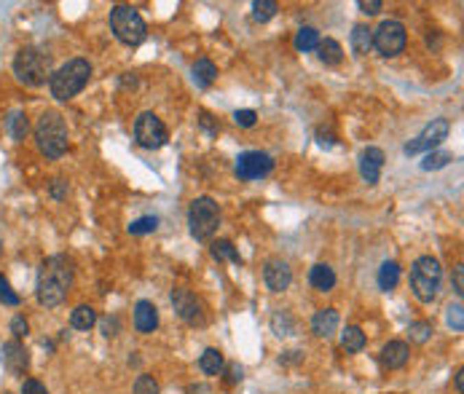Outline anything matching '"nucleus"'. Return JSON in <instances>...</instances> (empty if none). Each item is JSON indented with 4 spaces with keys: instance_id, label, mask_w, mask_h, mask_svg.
Listing matches in <instances>:
<instances>
[{
    "instance_id": "nucleus-47",
    "label": "nucleus",
    "mask_w": 464,
    "mask_h": 394,
    "mask_svg": "<svg viewBox=\"0 0 464 394\" xmlns=\"http://www.w3.org/2000/svg\"><path fill=\"white\" fill-rule=\"evenodd\" d=\"M304 360V352H284V357H279V362H301Z\"/></svg>"
},
{
    "instance_id": "nucleus-39",
    "label": "nucleus",
    "mask_w": 464,
    "mask_h": 394,
    "mask_svg": "<svg viewBox=\"0 0 464 394\" xmlns=\"http://www.w3.org/2000/svg\"><path fill=\"white\" fill-rule=\"evenodd\" d=\"M11 333H14V338H16V341H19V338H25V335L30 333V325H27V319H25L22 314L11 319Z\"/></svg>"
},
{
    "instance_id": "nucleus-8",
    "label": "nucleus",
    "mask_w": 464,
    "mask_h": 394,
    "mask_svg": "<svg viewBox=\"0 0 464 394\" xmlns=\"http://www.w3.org/2000/svg\"><path fill=\"white\" fill-rule=\"evenodd\" d=\"M405 43H408V32L398 19H387L378 25V30H373V49L381 57H398L405 51Z\"/></svg>"
},
{
    "instance_id": "nucleus-43",
    "label": "nucleus",
    "mask_w": 464,
    "mask_h": 394,
    "mask_svg": "<svg viewBox=\"0 0 464 394\" xmlns=\"http://www.w3.org/2000/svg\"><path fill=\"white\" fill-rule=\"evenodd\" d=\"M22 394H49V389H46L38 378H27V381L22 384Z\"/></svg>"
},
{
    "instance_id": "nucleus-34",
    "label": "nucleus",
    "mask_w": 464,
    "mask_h": 394,
    "mask_svg": "<svg viewBox=\"0 0 464 394\" xmlns=\"http://www.w3.org/2000/svg\"><path fill=\"white\" fill-rule=\"evenodd\" d=\"M408 338H411L413 343H427V341L432 338V325H430V322H411Z\"/></svg>"
},
{
    "instance_id": "nucleus-41",
    "label": "nucleus",
    "mask_w": 464,
    "mask_h": 394,
    "mask_svg": "<svg viewBox=\"0 0 464 394\" xmlns=\"http://www.w3.org/2000/svg\"><path fill=\"white\" fill-rule=\"evenodd\" d=\"M199 126L207 132V134H212V137H217V132H220V123H217V119H212L210 113H202V119H199Z\"/></svg>"
},
{
    "instance_id": "nucleus-44",
    "label": "nucleus",
    "mask_w": 464,
    "mask_h": 394,
    "mask_svg": "<svg viewBox=\"0 0 464 394\" xmlns=\"http://www.w3.org/2000/svg\"><path fill=\"white\" fill-rule=\"evenodd\" d=\"M357 5H360V11H363V14H368V16H376V14L384 8V3H381V0H360Z\"/></svg>"
},
{
    "instance_id": "nucleus-22",
    "label": "nucleus",
    "mask_w": 464,
    "mask_h": 394,
    "mask_svg": "<svg viewBox=\"0 0 464 394\" xmlns=\"http://www.w3.org/2000/svg\"><path fill=\"white\" fill-rule=\"evenodd\" d=\"M376 279H378V287H381L384 293H392V290L398 287V282H400V263H398V260H384Z\"/></svg>"
},
{
    "instance_id": "nucleus-28",
    "label": "nucleus",
    "mask_w": 464,
    "mask_h": 394,
    "mask_svg": "<svg viewBox=\"0 0 464 394\" xmlns=\"http://www.w3.org/2000/svg\"><path fill=\"white\" fill-rule=\"evenodd\" d=\"M210 252H212V258H215V260H231V263H242V255L236 252V247L228 242V239H217V242H212Z\"/></svg>"
},
{
    "instance_id": "nucleus-2",
    "label": "nucleus",
    "mask_w": 464,
    "mask_h": 394,
    "mask_svg": "<svg viewBox=\"0 0 464 394\" xmlns=\"http://www.w3.org/2000/svg\"><path fill=\"white\" fill-rule=\"evenodd\" d=\"M89 78H92V64H89V60L75 57V60L64 62L62 67H60L57 73H51V78H49L51 97L60 99V102H67V99H73L75 94H81V91L86 89Z\"/></svg>"
},
{
    "instance_id": "nucleus-38",
    "label": "nucleus",
    "mask_w": 464,
    "mask_h": 394,
    "mask_svg": "<svg viewBox=\"0 0 464 394\" xmlns=\"http://www.w3.org/2000/svg\"><path fill=\"white\" fill-rule=\"evenodd\" d=\"M255 121H258V113L255 110H236L234 113V123L236 126H242V129H249V126H255Z\"/></svg>"
},
{
    "instance_id": "nucleus-1",
    "label": "nucleus",
    "mask_w": 464,
    "mask_h": 394,
    "mask_svg": "<svg viewBox=\"0 0 464 394\" xmlns=\"http://www.w3.org/2000/svg\"><path fill=\"white\" fill-rule=\"evenodd\" d=\"M73 260L67 255H51L40 263V271H38V287H35V295H38V304L46 306V308H54L67 301V293L73 287Z\"/></svg>"
},
{
    "instance_id": "nucleus-45",
    "label": "nucleus",
    "mask_w": 464,
    "mask_h": 394,
    "mask_svg": "<svg viewBox=\"0 0 464 394\" xmlns=\"http://www.w3.org/2000/svg\"><path fill=\"white\" fill-rule=\"evenodd\" d=\"M454 290H456V295H459V298L464 295V266L462 263L454 269Z\"/></svg>"
},
{
    "instance_id": "nucleus-29",
    "label": "nucleus",
    "mask_w": 464,
    "mask_h": 394,
    "mask_svg": "<svg viewBox=\"0 0 464 394\" xmlns=\"http://www.w3.org/2000/svg\"><path fill=\"white\" fill-rule=\"evenodd\" d=\"M277 11H279V5L274 3V0H255L252 3V19L255 22H271L274 16H277Z\"/></svg>"
},
{
    "instance_id": "nucleus-35",
    "label": "nucleus",
    "mask_w": 464,
    "mask_h": 394,
    "mask_svg": "<svg viewBox=\"0 0 464 394\" xmlns=\"http://www.w3.org/2000/svg\"><path fill=\"white\" fill-rule=\"evenodd\" d=\"M464 308L462 304H451L445 308V322H448V328L454 330V333H462L464 330Z\"/></svg>"
},
{
    "instance_id": "nucleus-17",
    "label": "nucleus",
    "mask_w": 464,
    "mask_h": 394,
    "mask_svg": "<svg viewBox=\"0 0 464 394\" xmlns=\"http://www.w3.org/2000/svg\"><path fill=\"white\" fill-rule=\"evenodd\" d=\"M158 328V308L151 301H140L134 306V330L143 335L154 333Z\"/></svg>"
},
{
    "instance_id": "nucleus-5",
    "label": "nucleus",
    "mask_w": 464,
    "mask_h": 394,
    "mask_svg": "<svg viewBox=\"0 0 464 394\" xmlns=\"http://www.w3.org/2000/svg\"><path fill=\"white\" fill-rule=\"evenodd\" d=\"M14 75L25 86H43L51 78V60L38 49H22L14 57Z\"/></svg>"
},
{
    "instance_id": "nucleus-21",
    "label": "nucleus",
    "mask_w": 464,
    "mask_h": 394,
    "mask_svg": "<svg viewBox=\"0 0 464 394\" xmlns=\"http://www.w3.org/2000/svg\"><path fill=\"white\" fill-rule=\"evenodd\" d=\"M314 51H317L319 62H322V64H328V67H336V64H341V60H343V49H341L339 40H333V38L319 40Z\"/></svg>"
},
{
    "instance_id": "nucleus-14",
    "label": "nucleus",
    "mask_w": 464,
    "mask_h": 394,
    "mask_svg": "<svg viewBox=\"0 0 464 394\" xmlns=\"http://www.w3.org/2000/svg\"><path fill=\"white\" fill-rule=\"evenodd\" d=\"M263 282H266V287H269L271 293H284V290L290 287V282H293V269H290L284 260L271 258V260L263 266Z\"/></svg>"
},
{
    "instance_id": "nucleus-16",
    "label": "nucleus",
    "mask_w": 464,
    "mask_h": 394,
    "mask_svg": "<svg viewBox=\"0 0 464 394\" xmlns=\"http://www.w3.org/2000/svg\"><path fill=\"white\" fill-rule=\"evenodd\" d=\"M341 325V314L336 308H319L314 317H311V333L319 335V338H330V335L339 330Z\"/></svg>"
},
{
    "instance_id": "nucleus-15",
    "label": "nucleus",
    "mask_w": 464,
    "mask_h": 394,
    "mask_svg": "<svg viewBox=\"0 0 464 394\" xmlns=\"http://www.w3.org/2000/svg\"><path fill=\"white\" fill-rule=\"evenodd\" d=\"M384 169V151L381 148H365L360 156V175L368 185H376Z\"/></svg>"
},
{
    "instance_id": "nucleus-36",
    "label": "nucleus",
    "mask_w": 464,
    "mask_h": 394,
    "mask_svg": "<svg viewBox=\"0 0 464 394\" xmlns=\"http://www.w3.org/2000/svg\"><path fill=\"white\" fill-rule=\"evenodd\" d=\"M134 394H161L158 381H156L154 375H148V373L137 375V381H134Z\"/></svg>"
},
{
    "instance_id": "nucleus-6",
    "label": "nucleus",
    "mask_w": 464,
    "mask_h": 394,
    "mask_svg": "<svg viewBox=\"0 0 464 394\" xmlns=\"http://www.w3.org/2000/svg\"><path fill=\"white\" fill-rule=\"evenodd\" d=\"M110 30L124 46H140L148 35L145 19L132 5H113L110 11Z\"/></svg>"
},
{
    "instance_id": "nucleus-18",
    "label": "nucleus",
    "mask_w": 464,
    "mask_h": 394,
    "mask_svg": "<svg viewBox=\"0 0 464 394\" xmlns=\"http://www.w3.org/2000/svg\"><path fill=\"white\" fill-rule=\"evenodd\" d=\"M411 357V349L405 341H389L384 349H381V365L389 367V370H400L402 365L408 362Z\"/></svg>"
},
{
    "instance_id": "nucleus-12",
    "label": "nucleus",
    "mask_w": 464,
    "mask_h": 394,
    "mask_svg": "<svg viewBox=\"0 0 464 394\" xmlns=\"http://www.w3.org/2000/svg\"><path fill=\"white\" fill-rule=\"evenodd\" d=\"M271 169H274V158L263 151L242 153L236 158V167H234L239 180H263V177L271 175Z\"/></svg>"
},
{
    "instance_id": "nucleus-37",
    "label": "nucleus",
    "mask_w": 464,
    "mask_h": 394,
    "mask_svg": "<svg viewBox=\"0 0 464 394\" xmlns=\"http://www.w3.org/2000/svg\"><path fill=\"white\" fill-rule=\"evenodd\" d=\"M0 304H5V306H19L22 304V298L11 290V284H8V279H5V276H0Z\"/></svg>"
},
{
    "instance_id": "nucleus-19",
    "label": "nucleus",
    "mask_w": 464,
    "mask_h": 394,
    "mask_svg": "<svg viewBox=\"0 0 464 394\" xmlns=\"http://www.w3.org/2000/svg\"><path fill=\"white\" fill-rule=\"evenodd\" d=\"M309 284L319 293H330L336 287V271L328 263H317L309 271Z\"/></svg>"
},
{
    "instance_id": "nucleus-40",
    "label": "nucleus",
    "mask_w": 464,
    "mask_h": 394,
    "mask_svg": "<svg viewBox=\"0 0 464 394\" xmlns=\"http://www.w3.org/2000/svg\"><path fill=\"white\" fill-rule=\"evenodd\" d=\"M242 375H245V370H242V365L239 362H231L228 367H225V384H228V386L239 384V381H242Z\"/></svg>"
},
{
    "instance_id": "nucleus-30",
    "label": "nucleus",
    "mask_w": 464,
    "mask_h": 394,
    "mask_svg": "<svg viewBox=\"0 0 464 394\" xmlns=\"http://www.w3.org/2000/svg\"><path fill=\"white\" fill-rule=\"evenodd\" d=\"M322 38H319V32L314 30V27H301V30L295 32V49L298 51H314L317 49V43H319Z\"/></svg>"
},
{
    "instance_id": "nucleus-32",
    "label": "nucleus",
    "mask_w": 464,
    "mask_h": 394,
    "mask_svg": "<svg viewBox=\"0 0 464 394\" xmlns=\"http://www.w3.org/2000/svg\"><path fill=\"white\" fill-rule=\"evenodd\" d=\"M271 330L282 338V335H293L295 333V319L287 314V311H277L274 317H271Z\"/></svg>"
},
{
    "instance_id": "nucleus-20",
    "label": "nucleus",
    "mask_w": 464,
    "mask_h": 394,
    "mask_svg": "<svg viewBox=\"0 0 464 394\" xmlns=\"http://www.w3.org/2000/svg\"><path fill=\"white\" fill-rule=\"evenodd\" d=\"M191 75H193V84H196L199 89H207V86H212V84H215V78H217L215 62L196 60V62H193V67H191Z\"/></svg>"
},
{
    "instance_id": "nucleus-31",
    "label": "nucleus",
    "mask_w": 464,
    "mask_h": 394,
    "mask_svg": "<svg viewBox=\"0 0 464 394\" xmlns=\"http://www.w3.org/2000/svg\"><path fill=\"white\" fill-rule=\"evenodd\" d=\"M454 161V156L445 151H432L424 156V161H422V169L424 172H435V169H443V167H448Z\"/></svg>"
},
{
    "instance_id": "nucleus-3",
    "label": "nucleus",
    "mask_w": 464,
    "mask_h": 394,
    "mask_svg": "<svg viewBox=\"0 0 464 394\" xmlns=\"http://www.w3.org/2000/svg\"><path fill=\"white\" fill-rule=\"evenodd\" d=\"M35 143L46 158H62L70 145L67 123L57 110H46L35 123Z\"/></svg>"
},
{
    "instance_id": "nucleus-11",
    "label": "nucleus",
    "mask_w": 464,
    "mask_h": 394,
    "mask_svg": "<svg viewBox=\"0 0 464 394\" xmlns=\"http://www.w3.org/2000/svg\"><path fill=\"white\" fill-rule=\"evenodd\" d=\"M448 132H451V121L448 119H435L432 123H427L424 126V132L419 134V137H413L402 151L405 156H419V153H432L445 137H448Z\"/></svg>"
},
{
    "instance_id": "nucleus-9",
    "label": "nucleus",
    "mask_w": 464,
    "mask_h": 394,
    "mask_svg": "<svg viewBox=\"0 0 464 394\" xmlns=\"http://www.w3.org/2000/svg\"><path fill=\"white\" fill-rule=\"evenodd\" d=\"M134 140H137V145H140V148L158 151V148H164V145H167L169 132H167L164 121H161L156 113L148 110V113H140V116H137V121H134Z\"/></svg>"
},
{
    "instance_id": "nucleus-24",
    "label": "nucleus",
    "mask_w": 464,
    "mask_h": 394,
    "mask_svg": "<svg viewBox=\"0 0 464 394\" xmlns=\"http://www.w3.org/2000/svg\"><path fill=\"white\" fill-rule=\"evenodd\" d=\"M365 343H368L365 333H363L360 328H354V325H349V328L341 333V346H343L349 354H357V352H363V349H365Z\"/></svg>"
},
{
    "instance_id": "nucleus-7",
    "label": "nucleus",
    "mask_w": 464,
    "mask_h": 394,
    "mask_svg": "<svg viewBox=\"0 0 464 394\" xmlns=\"http://www.w3.org/2000/svg\"><path fill=\"white\" fill-rule=\"evenodd\" d=\"M220 225V210H217L215 199L210 196H199L191 201V210H188V228H191V236L204 242L210 239Z\"/></svg>"
},
{
    "instance_id": "nucleus-10",
    "label": "nucleus",
    "mask_w": 464,
    "mask_h": 394,
    "mask_svg": "<svg viewBox=\"0 0 464 394\" xmlns=\"http://www.w3.org/2000/svg\"><path fill=\"white\" fill-rule=\"evenodd\" d=\"M172 306H175V314L188 325H193V328L207 325V306L196 293H191L186 287H178L172 293Z\"/></svg>"
},
{
    "instance_id": "nucleus-13",
    "label": "nucleus",
    "mask_w": 464,
    "mask_h": 394,
    "mask_svg": "<svg viewBox=\"0 0 464 394\" xmlns=\"http://www.w3.org/2000/svg\"><path fill=\"white\" fill-rule=\"evenodd\" d=\"M0 362H3V367H5L11 375H22V373H27V367H30V354H27L25 343L14 338V341L3 343V349H0Z\"/></svg>"
},
{
    "instance_id": "nucleus-42",
    "label": "nucleus",
    "mask_w": 464,
    "mask_h": 394,
    "mask_svg": "<svg viewBox=\"0 0 464 394\" xmlns=\"http://www.w3.org/2000/svg\"><path fill=\"white\" fill-rule=\"evenodd\" d=\"M119 317H108V319H102V335L105 338H116L119 335Z\"/></svg>"
},
{
    "instance_id": "nucleus-48",
    "label": "nucleus",
    "mask_w": 464,
    "mask_h": 394,
    "mask_svg": "<svg viewBox=\"0 0 464 394\" xmlns=\"http://www.w3.org/2000/svg\"><path fill=\"white\" fill-rule=\"evenodd\" d=\"M456 392H464V370H456Z\"/></svg>"
},
{
    "instance_id": "nucleus-25",
    "label": "nucleus",
    "mask_w": 464,
    "mask_h": 394,
    "mask_svg": "<svg viewBox=\"0 0 464 394\" xmlns=\"http://www.w3.org/2000/svg\"><path fill=\"white\" fill-rule=\"evenodd\" d=\"M8 134L16 140V143H22L25 137H27V132H30V121H27V116H25V110H14L11 116H8Z\"/></svg>"
},
{
    "instance_id": "nucleus-27",
    "label": "nucleus",
    "mask_w": 464,
    "mask_h": 394,
    "mask_svg": "<svg viewBox=\"0 0 464 394\" xmlns=\"http://www.w3.org/2000/svg\"><path fill=\"white\" fill-rule=\"evenodd\" d=\"M199 367L204 375H220L223 373V354L217 349H207L202 357H199Z\"/></svg>"
},
{
    "instance_id": "nucleus-23",
    "label": "nucleus",
    "mask_w": 464,
    "mask_h": 394,
    "mask_svg": "<svg viewBox=\"0 0 464 394\" xmlns=\"http://www.w3.org/2000/svg\"><path fill=\"white\" fill-rule=\"evenodd\" d=\"M373 49V30L368 25H354L352 27V51L357 57H365Z\"/></svg>"
},
{
    "instance_id": "nucleus-33",
    "label": "nucleus",
    "mask_w": 464,
    "mask_h": 394,
    "mask_svg": "<svg viewBox=\"0 0 464 394\" xmlns=\"http://www.w3.org/2000/svg\"><path fill=\"white\" fill-rule=\"evenodd\" d=\"M156 228H158V217H156V214H145V217H137V220L129 225V234L145 236V234H154Z\"/></svg>"
},
{
    "instance_id": "nucleus-4",
    "label": "nucleus",
    "mask_w": 464,
    "mask_h": 394,
    "mask_svg": "<svg viewBox=\"0 0 464 394\" xmlns=\"http://www.w3.org/2000/svg\"><path fill=\"white\" fill-rule=\"evenodd\" d=\"M443 284V269L432 255H422L411 266V290L422 304H432Z\"/></svg>"
},
{
    "instance_id": "nucleus-46",
    "label": "nucleus",
    "mask_w": 464,
    "mask_h": 394,
    "mask_svg": "<svg viewBox=\"0 0 464 394\" xmlns=\"http://www.w3.org/2000/svg\"><path fill=\"white\" fill-rule=\"evenodd\" d=\"M49 190H51V196H54L57 201H62L64 196H67V182H64V180H54Z\"/></svg>"
},
{
    "instance_id": "nucleus-26",
    "label": "nucleus",
    "mask_w": 464,
    "mask_h": 394,
    "mask_svg": "<svg viewBox=\"0 0 464 394\" xmlns=\"http://www.w3.org/2000/svg\"><path fill=\"white\" fill-rule=\"evenodd\" d=\"M94 322H97V311H94L92 306H78L70 314V325L75 330H89V328H94Z\"/></svg>"
}]
</instances>
